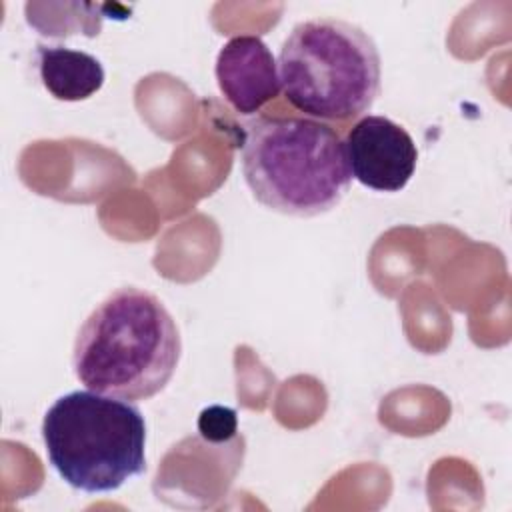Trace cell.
I'll return each mask as SVG.
<instances>
[{
	"label": "cell",
	"instance_id": "1",
	"mask_svg": "<svg viewBox=\"0 0 512 512\" xmlns=\"http://www.w3.org/2000/svg\"><path fill=\"white\" fill-rule=\"evenodd\" d=\"M180 354V332L162 300L148 290L122 286L80 326L72 368L88 390L148 400L166 388Z\"/></svg>",
	"mask_w": 512,
	"mask_h": 512
},
{
	"label": "cell",
	"instance_id": "2",
	"mask_svg": "<svg viewBox=\"0 0 512 512\" xmlns=\"http://www.w3.org/2000/svg\"><path fill=\"white\" fill-rule=\"evenodd\" d=\"M242 128V174L262 206L312 218L342 202L352 174L344 140L330 124L262 114Z\"/></svg>",
	"mask_w": 512,
	"mask_h": 512
},
{
	"label": "cell",
	"instance_id": "3",
	"mask_svg": "<svg viewBox=\"0 0 512 512\" xmlns=\"http://www.w3.org/2000/svg\"><path fill=\"white\" fill-rule=\"evenodd\" d=\"M280 86L298 112L328 122L364 116L380 92V54L368 32L340 18L292 28L278 56Z\"/></svg>",
	"mask_w": 512,
	"mask_h": 512
},
{
	"label": "cell",
	"instance_id": "4",
	"mask_svg": "<svg viewBox=\"0 0 512 512\" xmlns=\"http://www.w3.org/2000/svg\"><path fill=\"white\" fill-rule=\"evenodd\" d=\"M46 456L76 490H118L146 470V422L130 400L74 390L54 400L42 420Z\"/></svg>",
	"mask_w": 512,
	"mask_h": 512
},
{
	"label": "cell",
	"instance_id": "5",
	"mask_svg": "<svg viewBox=\"0 0 512 512\" xmlns=\"http://www.w3.org/2000/svg\"><path fill=\"white\" fill-rule=\"evenodd\" d=\"M352 178L376 192H400L414 176L412 136L386 116H362L344 138Z\"/></svg>",
	"mask_w": 512,
	"mask_h": 512
},
{
	"label": "cell",
	"instance_id": "6",
	"mask_svg": "<svg viewBox=\"0 0 512 512\" xmlns=\"http://www.w3.org/2000/svg\"><path fill=\"white\" fill-rule=\"evenodd\" d=\"M216 82L224 100L244 116L256 114L280 94L274 54L260 36H234L218 52Z\"/></svg>",
	"mask_w": 512,
	"mask_h": 512
},
{
	"label": "cell",
	"instance_id": "7",
	"mask_svg": "<svg viewBox=\"0 0 512 512\" xmlns=\"http://www.w3.org/2000/svg\"><path fill=\"white\" fill-rule=\"evenodd\" d=\"M36 60L40 80L56 100L80 102L96 94L104 84V68L88 52L40 44Z\"/></svg>",
	"mask_w": 512,
	"mask_h": 512
},
{
	"label": "cell",
	"instance_id": "8",
	"mask_svg": "<svg viewBox=\"0 0 512 512\" xmlns=\"http://www.w3.org/2000/svg\"><path fill=\"white\" fill-rule=\"evenodd\" d=\"M198 432L210 442H228L238 436L236 412L226 406H208L198 416Z\"/></svg>",
	"mask_w": 512,
	"mask_h": 512
}]
</instances>
